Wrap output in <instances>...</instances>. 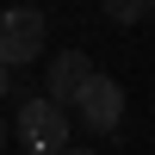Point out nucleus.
<instances>
[{
	"instance_id": "f03ea898",
	"label": "nucleus",
	"mask_w": 155,
	"mask_h": 155,
	"mask_svg": "<svg viewBox=\"0 0 155 155\" xmlns=\"http://www.w3.org/2000/svg\"><path fill=\"white\" fill-rule=\"evenodd\" d=\"M74 118L93 137H118V124H124V81H112V74L93 68L87 87H81V99H74Z\"/></svg>"
},
{
	"instance_id": "39448f33",
	"label": "nucleus",
	"mask_w": 155,
	"mask_h": 155,
	"mask_svg": "<svg viewBox=\"0 0 155 155\" xmlns=\"http://www.w3.org/2000/svg\"><path fill=\"white\" fill-rule=\"evenodd\" d=\"M106 19L112 25H137V19H149V6L143 0H106Z\"/></svg>"
},
{
	"instance_id": "423d86ee",
	"label": "nucleus",
	"mask_w": 155,
	"mask_h": 155,
	"mask_svg": "<svg viewBox=\"0 0 155 155\" xmlns=\"http://www.w3.org/2000/svg\"><path fill=\"white\" fill-rule=\"evenodd\" d=\"M6 93H12V68L0 62V99H6Z\"/></svg>"
},
{
	"instance_id": "7ed1b4c3",
	"label": "nucleus",
	"mask_w": 155,
	"mask_h": 155,
	"mask_svg": "<svg viewBox=\"0 0 155 155\" xmlns=\"http://www.w3.org/2000/svg\"><path fill=\"white\" fill-rule=\"evenodd\" d=\"M12 130L25 137V155H56V149H68V112L50 106V99L37 93V99H25V106H19Z\"/></svg>"
},
{
	"instance_id": "20e7f679",
	"label": "nucleus",
	"mask_w": 155,
	"mask_h": 155,
	"mask_svg": "<svg viewBox=\"0 0 155 155\" xmlns=\"http://www.w3.org/2000/svg\"><path fill=\"white\" fill-rule=\"evenodd\" d=\"M87 74H93V56H87V50H56V56H50V74H44V99L62 106V112H74Z\"/></svg>"
},
{
	"instance_id": "6e6552de",
	"label": "nucleus",
	"mask_w": 155,
	"mask_h": 155,
	"mask_svg": "<svg viewBox=\"0 0 155 155\" xmlns=\"http://www.w3.org/2000/svg\"><path fill=\"white\" fill-rule=\"evenodd\" d=\"M56 155H93V149H56Z\"/></svg>"
},
{
	"instance_id": "0eeeda50",
	"label": "nucleus",
	"mask_w": 155,
	"mask_h": 155,
	"mask_svg": "<svg viewBox=\"0 0 155 155\" xmlns=\"http://www.w3.org/2000/svg\"><path fill=\"white\" fill-rule=\"evenodd\" d=\"M0 155H6V118H0Z\"/></svg>"
},
{
	"instance_id": "f257e3e1",
	"label": "nucleus",
	"mask_w": 155,
	"mask_h": 155,
	"mask_svg": "<svg viewBox=\"0 0 155 155\" xmlns=\"http://www.w3.org/2000/svg\"><path fill=\"white\" fill-rule=\"evenodd\" d=\"M44 37H50V19L37 6H6L0 12V62H6V68L37 62L44 56Z\"/></svg>"
},
{
	"instance_id": "1a4fd4ad",
	"label": "nucleus",
	"mask_w": 155,
	"mask_h": 155,
	"mask_svg": "<svg viewBox=\"0 0 155 155\" xmlns=\"http://www.w3.org/2000/svg\"><path fill=\"white\" fill-rule=\"evenodd\" d=\"M143 6H149V19H155V0H143Z\"/></svg>"
}]
</instances>
